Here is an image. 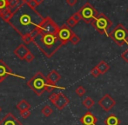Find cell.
Masks as SVG:
<instances>
[{
  "instance_id": "obj_20",
  "label": "cell",
  "mask_w": 128,
  "mask_h": 125,
  "mask_svg": "<svg viewBox=\"0 0 128 125\" xmlns=\"http://www.w3.org/2000/svg\"><path fill=\"white\" fill-rule=\"evenodd\" d=\"M82 104L84 105V107H86V109H91L92 107L95 104V102L92 98L90 97V96H88V97H86V99L83 101Z\"/></svg>"
},
{
  "instance_id": "obj_7",
  "label": "cell",
  "mask_w": 128,
  "mask_h": 125,
  "mask_svg": "<svg viewBox=\"0 0 128 125\" xmlns=\"http://www.w3.org/2000/svg\"><path fill=\"white\" fill-rule=\"evenodd\" d=\"M59 27L58 24L54 22L51 17H44V20L41 23L39 27L38 28V33H46V34H57L58 31Z\"/></svg>"
},
{
  "instance_id": "obj_22",
  "label": "cell",
  "mask_w": 128,
  "mask_h": 125,
  "mask_svg": "<svg viewBox=\"0 0 128 125\" xmlns=\"http://www.w3.org/2000/svg\"><path fill=\"white\" fill-rule=\"evenodd\" d=\"M33 37L32 36V34H27L22 37V40L24 42V44H30L32 42H33Z\"/></svg>"
},
{
  "instance_id": "obj_11",
  "label": "cell",
  "mask_w": 128,
  "mask_h": 125,
  "mask_svg": "<svg viewBox=\"0 0 128 125\" xmlns=\"http://www.w3.org/2000/svg\"><path fill=\"white\" fill-rule=\"evenodd\" d=\"M0 125H23L21 122L12 113H8L0 121Z\"/></svg>"
},
{
  "instance_id": "obj_4",
  "label": "cell",
  "mask_w": 128,
  "mask_h": 125,
  "mask_svg": "<svg viewBox=\"0 0 128 125\" xmlns=\"http://www.w3.org/2000/svg\"><path fill=\"white\" fill-rule=\"evenodd\" d=\"M109 37L118 45L122 46L128 41V30L122 24H118L109 34Z\"/></svg>"
},
{
  "instance_id": "obj_3",
  "label": "cell",
  "mask_w": 128,
  "mask_h": 125,
  "mask_svg": "<svg viewBox=\"0 0 128 125\" xmlns=\"http://www.w3.org/2000/svg\"><path fill=\"white\" fill-rule=\"evenodd\" d=\"M48 80L47 77L42 72L38 71L27 82V85L32 89L37 96H42L44 91H46Z\"/></svg>"
},
{
  "instance_id": "obj_29",
  "label": "cell",
  "mask_w": 128,
  "mask_h": 125,
  "mask_svg": "<svg viewBox=\"0 0 128 125\" xmlns=\"http://www.w3.org/2000/svg\"><path fill=\"white\" fill-rule=\"evenodd\" d=\"M35 58V57H34V55L32 54V52H29L28 54L26 55V57L24 58V61H26L27 62H32L33 61V59Z\"/></svg>"
},
{
  "instance_id": "obj_2",
  "label": "cell",
  "mask_w": 128,
  "mask_h": 125,
  "mask_svg": "<svg viewBox=\"0 0 128 125\" xmlns=\"http://www.w3.org/2000/svg\"><path fill=\"white\" fill-rule=\"evenodd\" d=\"M33 42L48 58H52L64 45L57 34L38 33L34 37Z\"/></svg>"
},
{
  "instance_id": "obj_28",
  "label": "cell",
  "mask_w": 128,
  "mask_h": 125,
  "mask_svg": "<svg viewBox=\"0 0 128 125\" xmlns=\"http://www.w3.org/2000/svg\"><path fill=\"white\" fill-rule=\"evenodd\" d=\"M8 0H0V10H3L4 9L8 8Z\"/></svg>"
},
{
  "instance_id": "obj_8",
  "label": "cell",
  "mask_w": 128,
  "mask_h": 125,
  "mask_svg": "<svg viewBox=\"0 0 128 125\" xmlns=\"http://www.w3.org/2000/svg\"><path fill=\"white\" fill-rule=\"evenodd\" d=\"M49 100L55 105V107L59 110H62L70 103V100L67 96L63 93H52L49 96Z\"/></svg>"
},
{
  "instance_id": "obj_32",
  "label": "cell",
  "mask_w": 128,
  "mask_h": 125,
  "mask_svg": "<svg viewBox=\"0 0 128 125\" xmlns=\"http://www.w3.org/2000/svg\"><path fill=\"white\" fill-rule=\"evenodd\" d=\"M121 58H122V59H123L125 62H128V50L125 51L123 53H122V54H121Z\"/></svg>"
},
{
  "instance_id": "obj_23",
  "label": "cell",
  "mask_w": 128,
  "mask_h": 125,
  "mask_svg": "<svg viewBox=\"0 0 128 125\" xmlns=\"http://www.w3.org/2000/svg\"><path fill=\"white\" fill-rule=\"evenodd\" d=\"M91 75L93 76V77H98V76L101 75V72L100 71V69H98V67L97 66H95V67H93L92 69H91Z\"/></svg>"
},
{
  "instance_id": "obj_6",
  "label": "cell",
  "mask_w": 128,
  "mask_h": 125,
  "mask_svg": "<svg viewBox=\"0 0 128 125\" xmlns=\"http://www.w3.org/2000/svg\"><path fill=\"white\" fill-rule=\"evenodd\" d=\"M78 12L82 20L86 24H91L98 15L97 10L90 3H86V4L83 5L82 8L78 10Z\"/></svg>"
},
{
  "instance_id": "obj_14",
  "label": "cell",
  "mask_w": 128,
  "mask_h": 125,
  "mask_svg": "<svg viewBox=\"0 0 128 125\" xmlns=\"http://www.w3.org/2000/svg\"><path fill=\"white\" fill-rule=\"evenodd\" d=\"M10 75H13V73L12 72V69L4 62V60L0 59V77L5 79Z\"/></svg>"
},
{
  "instance_id": "obj_10",
  "label": "cell",
  "mask_w": 128,
  "mask_h": 125,
  "mask_svg": "<svg viewBox=\"0 0 128 125\" xmlns=\"http://www.w3.org/2000/svg\"><path fill=\"white\" fill-rule=\"evenodd\" d=\"M98 104L104 110V111H110L113 107L116 105V101L111 96V95L106 94L98 102Z\"/></svg>"
},
{
  "instance_id": "obj_12",
  "label": "cell",
  "mask_w": 128,
  "mask_h": 125,
  "mask_svg": "<svg viewBox=\"0 0 128 125\" xmlns=\"http://www.w3.org/2000/svg\"><path fill=\"white\" fill-rule=\"evenodd\" d=\"M79 121L83 125H96L98 118L91 111H88L79 119Z\"/></svg>"
},
{
  "instance_id": "obj_24",
  "label": "cell",
  "mask_w": 128,
  "mask_h": 125,
  "mask_svg": "<svg viewBox=\"0 0 128 125\" xmlns=\"http://www.w3.org/2000/svg\"><path fill=\"white\" fill-rule=\"evenodd\" d=\"M78 24V22L76 20H75L74 18H73L72 17H69V18L67 19V21H66V25H68L70 28H72V27H74L75 25Z\"/></svg>"
},
{
  "instance_id": "obj_26",
  "label": "cell",
  "mask_w": 128,
  "mask_h": 125,
  "mask_svg": "<svg viewBox=\"0 0 128 125\" xmlns=\"http://www.w3.org/2000/svg\"><path fill=\"white\" fill-rule=\"evenodd\" d=\"M70 42H71L73 45H76V44H78L79 42H80V37H79L78 35H76L75 33H73L72 37H71V40H70Z\"/></svg>"
},
{
  "instance_id": "obj_5",
  "label": "cell",
  "mask_w": 128,
  "mask_h": 125,
  "mask_svg": "<svg viewBox=\"0 0 128 125\" xmlns=\"http://www.w3.org/2000/svg\"><path fill=\"white\" fill-rule=\"evenodd\" d=\"M91 24L101 34H107L112 27V21L104 14L98 13L96 18L91 23Z\"/></svg>"
},
{
  "instance_id": "obj_15",
  "label": "cell",
  "mask_w": 128,
  "mask_h": 125,
  "mask_svg": "<svg viewBox=\"0 0 128 125\" xmlns=\"http://www.w3.org/2000/svg\"><path fill=\"white\" fill-rule=\"evenodd\" d=\"M46 77H47L48 82H50V83H57L58 82L59 80L61 79L60 74H59V73L58 72L57 70H55V69L52 70L51 72L48 74V76H46Z\"/></svg>"
},
{
  "instance_id": "obj_18",
  "label": "cell",
  "mask_w": 128,
  "mask_h": 125,
  "mask_svg": "<svg viewBox=\"0 0 128 125\" xmlns=\"http://www.w3.org/2000/svg\"><path fill=\"white\" fill-rule=\"evenodd\" d=\"M97 67H98V69H100L101 74H106V73L110 69L109 64H108L106 61H104V60H102V61H100L98 62V63L97 64Z\"/></svg>"
},
{
  "instance_id": "obj_27",
  "label": "cell",
  "mask_w": 128,
  "mask_h": 125,
  "mask_svg": "<svg viewBox=\"0 0 128 125\" xmlns=\"http://www.w3.org/2000/svg\"><path fill=\"white\" fill-rule=\"evenodd\" d=\"M56 88H58V87L56 85V83H52L48 82L47 86H46V91H47V92H52Z\"/></svg>"
},
{
  "instance_id": "obj_25",
  "label": "cell",
  "mask_w": 128,
  "mask_h": 125,
  "mask_svg": "<svg viewBox=\"0 0 128 125\" xmlns=\"http://www.w3.org/2000/svg\"><path fill=\"white\" fill-rule=\"evenodd\" d=\"M75 92H76V94H77L78 96H84V95L86 93V89H84L83 86H78V88L76 89Z\"/></svg>"
},
{
  "instance_id": "obj_31",
  "label": "cell",
  "mask_w": 128,
  "mask_h": 125,
  "mask_svg": "<svg viewBox=\"0 0 128 125\" xmlns=\"http://www.w3.org/2000/svg\"><path fill=\"white\" fill-rule=\"evenodd\" d=\"M26 3L29 5V6L30 7V8L34 9V10H35L36 7H38V3L35 2V0H29V1L27 2Z\"/></svg>"
},
{
  "instance_id": "obj_13",
  "label": "cell",
  "mask_w": 128,
  "mask_h": 125,
  "mask_svg": "<svg viewBox=\"0 0 128 125\" xmlns=\"http://www.w3.org/2000/svg\"><path fill=\"white\" fill-rule=\"evenodd\" d=\"M30 52V50L26 47L24 44H20L19 46H18L15 50H14V54L21 60H24V58L26 57V55Z\"/></svg>"
},
{
  "instance_id": "obj_30",
  "label": "cell",
  "mask_w": 128,
  "mask_h": 125,
  "mask_svg": "<svg viewBox=\"0 0 128 125\" xmlns=\"http://www.w3.org/2000/svg\"><path fill=\"white\" fill-rule=\"evenodd\" d=\"M30 115V111L29 110H24V111H20V116L23 118H28Z\"/></svg>"
},
{
  "instance_id": "obj_37",
  "label": "cell",
  "mask_w": 128,
  "mask_h": 125,
  "mask_svg": "<svg viewBox=\"0 0 128 125\" xmlns=\"http://www.w3.org/2000/svg\"><path fill=\"white\" fill-rule=\"evenodd\" d=\"M1 110H2V109H1V107H0V112H1Z\"/></svg>"
},
{
  "instance_id": "obj_34",
  "label": "cell",
  "mask_w": 128,
  "mask_h": 125,
  "mask_svg": "<svg viewBox=\"0 0 128 125\" xmlns=\"http://www.w3.org/2000/svg\"><path fill=\"white\" fill-rule=\"evenodd\" d=\"M35 2L38 4H40V3H42L43 2H44V0H35Z\"/></svg>"
},
{
  "instance_id": "obj_35",
  "label": "cell",
  "mask_w": 128,
  "mask_h": 125,
  "mask_svg": "<svg viewBox=\"0 0 128 125\" xmlns=\"http://www.w3.org/2000/svg\"><path fill=\"white\" fill-rule=\"evenodd\" d=\"M4 78H1V77H0V83H1L2 82L4 81Z\"/></svg>"
},
{
  "instance_id": "obj_9",
  "label": "cell",
  "mask_w": 128,
  "mask_h": 125,
  "mask_svg": "<svg viewBox=\"0 0 128 125\" xmlns=\"http://www.w3.org/2000/svg\"><path fill=\"white\" fill-rule=\"evenodd\" d=\"M73 33L74 32L72 31L69 26L66 25V24H64L61 27H59L57 35L58 37V38L61 40V42L63 43V44H66L68 42H70Z\"/></svg>"
},
{
  "instance_id": "obj_17",
  "label": "cell",
  "mask_w": 128,
  "mask_h": 125,
  "mask_svg": "<svg viewBox=\"0 0 128 125\" xmlns=\"http://www.w3.org/2000/svg\"><path fill=\"white\" fill-rule=\"evenodd\" d=\"M120 120L115 115H110L104 121V124L106 125H120Z\"/></svg>"
},
{
  "instance_id": "obj_19",
  "label": "cell",
  "mask_w": 128,
  "mask_h": 125,
  "mask_svg": "<svg viewBox=\"0 0 128 125\" xmlns=\"http://www.w3.org/2000/svg\"><path fill=\"white\" fill-rule=\"evenodd\" d=\"M30 104L26 100H21L17 104V109L19 111H24V110H30Z\"/></svg>"
},
{
  "instance_id": "obj_1",
  "label": "cell",
  "mask_w": 128,
  "mask_h": 125,
  "mask_svg": "<svg viewBox=\"0 0 128 125\" xmlns=\"http://www.w3.org/2000/svg\"><path fill=\"white\" fill-rule=\"evenodd\" d=\"M43 20L44 17L37 10L30 8L24 3L13 12L9 24L21 37H23L36 31Z\"/></svg>"
},
{
  "instance_id": "obj_21",
  "label": "cell",
  "mask_w": 128,
  "mask_h": 125,
  "mask_svg": "<svg viewBox=\"0 0 128 125\" xmlns=\"http://www.w3.org/2000/svg\"><path fill=\"white\" fill-rule=\"evenodd\" d=\"M41 112H42V114L44 116V117H50V116L52 114V112H53V110L51 108V107L49 106V105H46V106L44 107V108L42 109V110H41Z\"/></svg>"
},
{
  "instance_id": "obj_33",
  "label": "cell",
  "mask_w": 128,
  "mask_h": 125,
  "mask_svg": "<svg viewBox=\"0 0 128 125\" xmlns=\"http://www.w3.org/2000/svg\"><path fill=\"white\" fill-rule=\"evenodd\" d=\"M78 0H66V3H67L68 5H70L71 7L74 6L75 4L77 3Z\"/></svg>"
},
{
  "instance_id": "obj_36",
  "label": "cell",
  "mask_w": 128,
  "mask_h": 125,
  "mask_svg": "<svg viewBox=\"0 0 128 125\" xmlns=\"http://www.w3.org/2000/svg\"><path fill=\"white\" fill-rule=\"evenodd\" d=\"M21 1H23L24 3H27V2H28L29 0H21Z\"/></svg>"
},
{
  "instance_id": "obj_16",
  "label": "cell",
  "mask_w": 128,
  "mask_h": 125,
  "mask_svg": "<svg viewBox=\"0 0 128 125\" xmlns=\"http://www.w3.org/2000/svg\"><path fill=\"white\" fill-rule=\"evenodd\" d=\"M12 15H13V11H12L9 7L3 10H0V17H1L2 19L6 23H9V21L12 18Z\"/></svg>"
},
{
  "instance_id": "obj_38",
  "label": "cell",
  "mask_w": 128,
  "mask_h": 125,
  "mask_svg": "<svg viewBox=\"0 0 128 125\" xmlns=\"http://www.w3.org/2000/svg\"></svg>"
}]
</instances>
